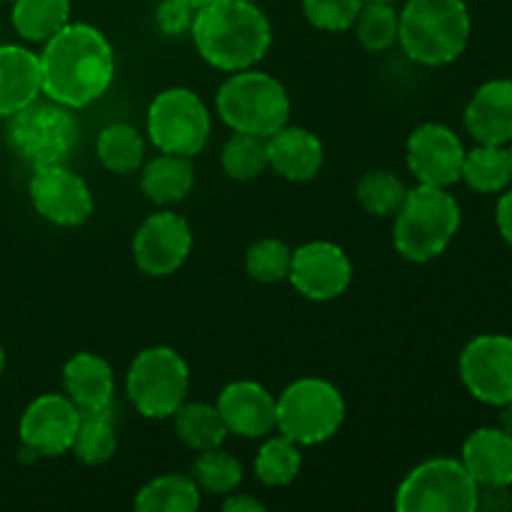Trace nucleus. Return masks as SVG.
<instances>
[{"label":"nucleus","mask_w":512,"mask_h":512,"mask_svg":"<svg viewBox=\"0 0 512 512\" xmlns=\"http://www.w3.org/2000/svg\"><path fill=\"white\" fill-rule=\"evenodd\" d=\"M40 75L50 100L65 108H85L113 83V45L93 25L68 23L45 43Z\"/></svg>","instance_id":"nucleus-1"},{"label":"nucleus","mask_w":512,"mask_h":512,"mask_svg":"<svg viewBox=\"0 0 512 512\" xmlns=\"http://www.w3.org/2000/svg\"><path fill=\"white\" fill-rule=\"evenodd\" d=\"M198 53L225 73L253 68L270 48V23L250 0H213L195 10L190 28Z\"/></svg>","instance_id":"nucleus-2"},{"label":"nucleus","mask_w":512,"mask_h":512,"mask_svg":"<svg viewBox=\"0 0 512 512\" xmlns=\"http://www.w3.org/2000/svg\"><path fill=\"white\" fill-rule=\"evenodd\" d=\"M465 0H408L400 13L398 43L420 65H448L465 53L470 40Z\"/></svg>","instance_id":"nucleus-3"},{"label":"nucleus","mask_w":512,"mask_h":512,"mask_svg":"<svg viewBox=\"0 0 512 512\" xmlns=\"http://www.w3.org/2000/svg\"><path fill=\"white\" fill-rule=\"evenodd\" d=\"M460 228V205L448 188L423 185L408 190L395 213L393 243L405 260L428 263L440 258Z\"/></svg>","instance_id":"nucleus-4"},{"label":"nucleus","mask_w":512,"mask_h":512,"mask_svg":"<svg viewBox=\"0 0 512 512\" xmlns=\"http://www.w3.org/2000/svg\"><path fill=\"white\" fill-rule=\"evenodd\" d=\"M215 108L233 133L260 138H270L290 120L288 90L273 75L253 68L238 70L220 85Z\"/></svg>","instance_id":"nucleus-5"},{"label":"nucleus","mask_w":512,"mask_h":512,"mask_svg":"<svg viewBox=\"0 0 512 512\" xmlns=\"http://www.w3.org/2000/svg\"><path fill=\"white\" fill-rule=\"evenodd\" d=\"M343 420L345 400L328 380L300 378L275 400V430L298 445L325 443Z\"/></svg>","instance_id":"nucleus-6"},{"label":"nucleus","mask_w":512,"mask_h":512,"mask_svg":"<svg viewBox=\"0 0 512 512\" xmlns=\"http://www.w3.org/2000/svg\"><path fill=\"white\" fill-rule=\"evenodd\" d=\"M125 388L130 403L143 418H173L175 410L185 403L190 388L188 363L168 345L145 348L130 363Z\"/></svg>","instance_id":"nucleus-7"},{"label":"nucleus","mask_w":512,"mask_h":512,"mask_svg":"<svg viewBox=\"0 0 512 512\" xmlns=\"http://www.w3.org/2000/svg\"><path fill=\"white\" fill-rule=\"evenodd\" d=\"M478 483L453 458H433L410 470L395 495L400 512H475Z\"/></svg>","instance_id":"nucleus-8"},{"label":"nucleus","mask_w":512,"mask_h":512,"mask_svg":"<svg viewBox=\"0 0 512 512\" xmlns=\"http://www.w3.org/2000/svg\"><path fill=\"white\" fill-rule=\"evenodd\" d=\"M8 140L33 168L65 165L78 143V125L60 103H30L10 115Z\"/></svg>","instance_id":"nucleus-9"},{"label":"nucleus","mask_w":512,"mask_h":512,"mask_svg":"<svg viewBox=\"0 0 512 512\" xmlns=\"http://www.w3.org/2000/svg\"><path fill=\"white\" fill-rule=\"evenodd\" d=\"M150 143L160 153L193 158L208 145L210 113L188 88H168L148 108Z\"/></svg>","instance_id":"nucleus-10"},{"label":"nucleus","mask_w":512,"mask_h":512,"mask_svg":"<svg viewBox=\"0 0 512 512\" xmlns=\"http://www.w3.org/2000/svg\"><path fill=\"white\" fill-rule=\"evenodd\" d=\"M460 378L470 395L488 405L512 403V338L478 335L460 353Z\"/></svg>","instance_id":"nucleus-11"},{"label":"nucleus","mask_w":512,"mask_h":512,"mask_svg":"<svg viewBox=\"0 0 512 512\" xmlns=\"http://www.w3.org/2000/svg\"><path fill=\"white\" fill-rule=\"evenodd\" d=\"M288 280L303 298L325 303L350 288L353 265L340 245L315 240V243H305L293 250Z\"/></svg>","instance_id":"nucleus-12"},{"label":"nucleus","mask_w":512,"mask_h":512,"mask_svg":"<svg viewBox=\"0 0 512 512\" xmlns=\"http://www.w3.org/2000/svg\"><path fill=\"white\" fill-rule=\"evenodd\" d=\"M190 248L193 233L188 220L170 210H160L145 218L133 238L135 265L153 278L173 275L188 260Z\"/></svg>","instance_id":"nucleus-13"},{"label":"nucleus","mask_w":512,"mask_h":512,"mask_svg":"<svg viewBox=\"0 0 512 512\" xmlns=\"http://www.w3.org/2000/svg\"><path fill=\"white\" fill-rule=\"evenodd\" d=\"M30 200L45 220L63 228L83 225L93 213V193L80 175L65 165L35 168L30 178Z\"/></svg>","instance_id":"nucleus-14"},{"label":"nucleus","mask_w":512,"mask_h":512,"mask_svg":"<svg viewBox=\"0 0 512 512\" xmlns=\"http://www.w3.org/2000/svg\"><path fill=\"white\" fill-rule=\"evenodd\" d=\"M408 168L423 185L450 188L463 178L465 148L458 135L440 123H425L408 138Z\"/></svg>","instance_id":"nucleus-15"},{"label":"nucleus","mask_w":512,"mask_h":512,"mask_svg":"<svg viewBox=\"0 0 512 512\" xmlns=\"http://www.w3.org/2000/svg\"><path fill=\"white\" fill-rule=\"evenodd\" d=\"M78 423L80 410L68 395H40L25 408L20 418V440L30 453L58 458L73 448Z\"/></svg>","instance_id":"nucleus-16"},{"label":"nucleus","mask_w":512,"mask_h":512,"mask_svg":"<svg viewBox=\"0 0 512 512\" xmlns=\"http://www.w3.org/2000/svg\"><path fill=\"white\" fill-rule=\"evenodd\" d=\"M218 410L228 433L240 438H268L275 430V398L253 380L225 385L218 395Z\"/></svg>","instance_id":"nucleus-17"},{"label":"nucleus","mask_w":512,"mask_h":512,"mask_svg":"<svg viewBox=\"0 0 512 512\" xmlns=\"http://www.w3.org/2000/svg\"><path fill=\"white\" fill-rule=\"evenodd\" d=\"M323 160L325 150L318 135L298 125H283L268 138V168L280 178L305 183L320 173Z\"/></svg>","instance_id":"nucleus-18"},{"label":"nucleus","mask_w":512,"mask_h":512,"mask_svg":"<svg viewBox=\"0 0 512 512\" xmlns=\"http://www.w3.org/2000/svg\"><path fill=\"white\" fill-rule=\"evenodd\" d=\"M465 128L483 145L512 143V80H490L473 95Z\"/></svg>","instance_id":"nucleus-19"},{"label":"nucleus","mask_w":512,"mask_h":512,"mask_svg":"<svg viewBox=\"0 0 512 512\" xmlns=\"http://www.w3.org/2000/svg\"><path fill=\"white\" fill-rule=\"evenodd\" d=\"M63 388L80 413H103V410H110V403H113V368L100 355L78 353L65 363Z\"/></svg>","instance_id":"nucleus-20"},{"label":"nucleus","mask_w":512,"mask_h":512,"mask_svg":"<svg viewBox=\"0 0 512 512\" xmlns=\"http://www.w3.org/2000/svg\"><path fill=\"white\" fill-rule=\"evenodd\" d=\"M43 93L40 55L23 45H0V118H10Z\"/></svg>","instance_id":"nucleus-21"},{"label":"nucleus","mask_w":512,"mask_h":512,"mask_svg":"<svg viewBox=\"0 0 512 512\" xmlns=\"http://www.w3.org/2000/svg\"><path fill=\"white\" fill-rule=\"evenodd\" d=\"M460 463L478 485H512V435L503 428L475 430Z\"/></svg>","instance_id":"nucleus-22"},{"label":"nucleus","mask_w":512,"mask_h":512,"mask_svg":"<svg viewBox=\"0 0 512 512\" xmlns=\"http://www.w3.org/2000/svg\"><path fill=\"white\" fill-rule=\"evenodd\" d=\"M195 170L190 158L185 155L163 153L160 158L150 160L140 178L145 198L153 200L155 205H170L183 200L193 190Z\"/></svg>","instance_id":"nucleus-23"},{"label":"nucleus","mask_w":512,"mask_h":512,"mask_svg":"<svg viewBox=\"0 0 512 512\" xmlns=\"http://www.w3.org/2000/svg\"><path fill=\"white\" fill-rule=\"evenodd\" d=\"M13 28L30 43H48L70 20V0H13Z\"/></svg>","instance_id":"nucleus-24"},{"label":"nucleus","mask_w":512,"mask_h":512,"mask_svg":"<svg viewBox=\"0 0 512 512\" xmlns=\"http://www.w3.org/2000/svg\"><path fill=\"white\" fill-rule=\"evenodd\" d=\"M478 193H500L512 180L510 148L505 145H483L465 150L463 178Z\"/></svg>","instance_id":"nucleus-25"},{"label":"nucleus","mask_w":512,"mask_h":512,"mask_svg":"<svg viewBox=\"0 0 512 512\" xmlns=\"http://www.w3.org/2000/svg\"><path fill=\"white\" fill-rule=\"evenodd\" d=\"M175 433L188 448L203 450L220 448L228 438V428L223 423L218 405L208 403H183L175 410Z\"/></svg>","instance_id":"nucleus-26"},{"label":"nucleus","mask_w":512,"mask_h":512,"mask_svg":"<svg viewBox=\"0 0 512 512\" xmlns=\"http://www.w3.org/2000/svg\"><path fill=\"white\" fill-rule=\"evenodd\" d=\"M200 508V488L188 475H160L140 488L135 510L140 512H193Z\"/></svg>","instance_id":"nucleus-27"},{"label":"nucleus","mask_w":512,"mask_h":512,"mask_svg":"<svg viewBox=\"0 0 512 512\" xmlns=\"http://www.w3.org/2000/svg\"><path fill=\"white\" fill-rule=\"evenodd\" d=\"M115 448H118V438H115L110 410H103V413H80L73 448H70L75 458L85 465H103L113 458Z\"/></svg>","instance_id":"nucleus-28"},{"label":"nucleus","mask_w":512,"mask_h":512,"mask_svg":"<svg viewBox=\"0 0 512 512\" xmlns=\"http://www.w3.org/2000/svg\"><path fill=\"white\" fill-rule=\"evenodd\" d=\"M145 155V143L138 130L128 123H113L103 128L98 138V158L110 173L128 175L140 168Z\"/></svg>","instance_id":"nucleus-29"},{"label":"nucleus","mask_w":512,"mask_h":512,"mask_svg":"<svg viewBox=\"0 0 512 512\" xmlns=\"http://www.w3.org/2000/svg\"><path fill=\"white\" fill-rule=\"evenodd\" d=\"M300 468H303V455H300L298 443L285 435L265 440V445L255 455V475L268 488L290 485L300 475Z\"/></svg>","instance_id":"nucleus-30"},{"label":"nucleus","mask_w":512,"mask_h":512,"mask_svg":"<svg viewBox=\"0 0 512 512\" xmlns=\"http://www.w3.org/2000/svg\"><path fill=\"white\" fill-rule=\"evenodd\" d=\"M353 28L365 50L385 53L398 43L400 13L393 8V3H363Z\"/></svg>","instance_id":"nucleus-31"},{"label":"nucleus","mask_w":512,"mask_h":512,"mask_svg":"<svg viewBox=\"0 0 512 512\" xmlns=\"http://www.w3.org/2000/svg\"><path fill=\"white\" fill-rule=\"evenodd\" d=\"M223 170L233 180H255L268 170V138L250 133H235L225 143Z\"/></svg>","instance_id":"nucleus-32"},{"label":"nucleus","mask_w":512,"mask_h":512,"mask_svg":"<svg viewBox=\"0 0 512 512\" xmlns=\"http://www.w3.org/2000/svg\"><path fill=\"white\" fill-rule=\"evenodd\" d=\"M190 478L195 480L200 490L210 495H228L233 493L235 488L243 480V468H240L238 460L230 453L220 448H210L200 453V458L195 460L193 475Z\"/></svg>","instance_id":"nucleus-33"},{"label":"nucleus","mask_w":512,"mask_h":512,"mask_svg":"<svg viewBox=\"0 0 512 512\" xmlns=\"http://www.w3.org/2000/svg\"><path fill=\"white\" fill-rule=\"evenodd\" d=\"M405 195H408V188L403 180L388 170H368L358 180V200L370 215L385 218V215L398 213Z\"/></svg>","instance_id":"nucleus-34"},{"label":"nucleus","mask_w":512,"mask_h":512,"mask_svg":"<svg viewBox=\"0 0 512 512\" xmlns=\"http://www.w3.org/2000/svg\"><path fill=\"white\" fill-rule=\"evenodd\" d=\"M290 263H293V250L275 238H263L253 243L245 255V268L250 278L260 283H280L288 278Z\"/></svg>","instance_id":"nucleus-35"},{"label":"nucleus","mask_w":512,"mask_h":512,"mask_svg":"<svg viewBox=\"0 0 512 512\" xmlns=\"http://www.w3.org/2000/svg\"><path fill=\"white\" fill-rule=\"evenodd\" d=\"M363 3L365 0H303V13L315 28L343 33L353 28Z\"/></svg>","instance_id":"nucleus-36"},{"label":"nucleus","mask_w":512,"mask_h":512,"mask_svg":"<svg viewBox=\"0 0 512 512\" xmlns=\"http://www.w3.org/2000/svg\"><path fill=\"white\" fill-rule=\"evenodd\" d=\"M155 20L165 35H183L193 28L195 10L183 0H163L158 13H155Z\"/></svg>","instance_id":"nucleus-37"},{"label":"nucleus","mask_w":512,"mask_h":512,"mask_svg":"<svg viewBox=\"0 0 512 512\" xmlns=\"http://www.w3.org/2000/svg\"><path fill=\"white\" fill-rule=\"evenodd\" d=\"M512 508L510 485H478V505L475 510L505 512Z\"/></svg>","instance_id":"nucleus-38"},{"label":"nucleus","mask_w":512,"mask_h":512,"mask_svg":"<svg viewBox=\"0 0 512 512\" xmlns=\"http://www.w3.org/2000/svg\"><path fill=\"white\" fill-rule=\"evenodd\" d=\"M495 223H498L500 235L505 243L512 245V190L498 200V210H495Z\"/></svg>","instance_id":"nucleus-39"},{"label":"nucleus","mask_w":512,"mask_h":512,"mask_svg":"<svg viewBox=\"0 0 512 512\" xmlns=\"http://www.w3.org/2000/svg\"><path fill=\"white\" fill-rule=\"evenodd\" d=\"M225 512H263L265 505L260 500H255L253 495L245 493H228V500L223 503Z\"/></svg>","instance_id":"nucleus-40"},{"label":"nucleus","mask_w":512,"mask_h":512,"mask_svg":"<svg viewBox=\"0 0 512 512\" xmlns=\"http://www.w3.org/2000/svg\"><path fill=\"white\" fill-rule=\"evenodd\" d=\"M500 408H503V415H500V420H503V430L512 435V403L500 405Z\"/></svg>","instance_id":"nucleus-41"},{"label":"nucleus","mask_w":512,"mask_h":512,"mask_svg":"<svg viewBox=\"0 0 512 512\" xmlns=\"http://www.w3.org/2000/svg\"><path fill=\"white\" fill-rule=\"evenodd\" d=\"M183 3H188L193 10H200V8H205V5L213 3V0H183Z\"/></svg>","instance_id":"nucleus-42"},{"label":"nucleus","mask_w":512,"mask_h":512,"mask_svg":"<svg viewBox=\"0 0 512 512\" xmlns=\"http://www.w3.org/2000/svg\"><path fill=\"white\" fill-rule=\"evenodd\" d=\"M3 368H5V350L3 345H0V373H3Z\"/></svg>","instance_id":"nucleus-43"},{"label":"nucleus","mask_w":512,"mask_h":512,"mask_svg":"<svg viewBox=\"0 0 512 512\" xmlns=\"http://www.w3.org/2000/svg\"><path fill=\"white\" fill-rule=\"evenodd\" d=\"M365 3H395V0H365Z\"/></svg>","instance_id":"nucleus-44"},{"label":"nucleus","mask_w":512,"mask_h":512,"mask_svg":"<svg viewBox=\"0 0 512 512\" xmlns=\"http://www.w3.org/2000/svg\"><path fill=\"white\" fill-rule=\"evenodd\" d=\"M510 160H512V148H510Z\"/></svg>","instance_id":"nucleus-45"}]
</instances>
